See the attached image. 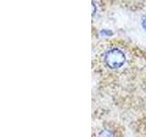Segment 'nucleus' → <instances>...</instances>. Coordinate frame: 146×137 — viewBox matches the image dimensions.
Here are the masks:
<instances>
[{"label": "nucleus", "mask_w": 146, "mask_h": 137, "mask_svg": "<svg viewBox=\"0 0 146 137\" xmlns=\"http://www.w3.org/2000/svg\"><path fill=\"white\" fill-rule=\"evenodd\" d=\"M141 24H143V29L146 30V17H144L143 19V23H141Z\"/></svg>", "instance_id": "4"}, {"label": "nucleus", "mask_w": 146, "mask_h": 137, "mask_svg": "<svg viewBox=\"0 0 146 137\" xmlns=\"http://www.w3.org/2000/svg\"><path fill=\"white\" fill-rule=\"evenodd\" d=\"M92 8H93V11H92V15L94 16L95 13H96V6L94 5V3H92Z\"/></svg>", "instance_id": "5"}, {"label": "nucleus", "mask_w": 146, "mask_h": 137, "mask_svg": "<svg viewBox=\"0 0 146 137\" xmlns=\"http://www.w3.org/2000/svg\"><path fill=\"white\" fill-rule=\"evenodd\" d=\"M105 63L110 68H121L126 61L125 54L119 49H112L107 51L105 55Z\"/></svg>", "instance_id": "1"}, {"label": "nucleus", "mask_w": 146, "mask_h": 137, "mask_svg": "<svg viewBox=\"0 0 146 137\" xmlns=\"http://www.w3.org/2000/svg\"><path fill=\"white\" fill-rule=\"evenodd\" d=\"M100 35L102 37H110L111 35H112V32L110 30H107V29H102L100 32Z\"/></svg>", "instance_id": "3"}, {"label": "nucleus", "mask_w": 146, "mask_h": 137, "mask_svg": "<svg viewBox=\"0 0 146 137\" xmlns=\"http://www.w3.org/2000/svg\"><path fill=\"white\" fill-rule=\"evenodd\" d=\"M99 137H113V135H112V132L111 131L105 129V130H102L100 132Z\"/></svg>", "instance_id": "2"}]
</instances>
